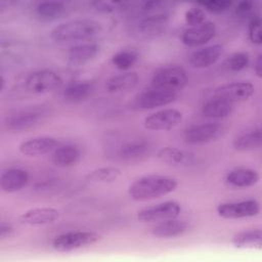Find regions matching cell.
Instances as JSON below:
<instances>
[{
	"instance_id": "cell-1",
	"label": "cell",
	"mask_w": 262,
	"mask_h": 262,
	"mask_svg": "<svg viewBox=\"0 0 262 262\" xmlns=\"http://www.w3.org/2000/svg\"><path fill=\"white\" fill-rule=\"evenodd\" d=\"M178 180L166 175H146L138 178L128 188V195L135 202H144L165 196L174 191Z\"/></svg>"
},
{
	"instance_id": "cell-2",
	"label": "cell",
	"mask_w": 262,
	"mask_h": 262,
	"mask_svg": "<svg viewBox=\"0 0 262 262\" xmlns=\"http://www.w3.org/2000/svg\"><path fill=\"white\" fill-rule=\"evenodd\" d=\"M101 31L98 21L90 18L71 19L55 26L50 32V38L58 44L86 41L97 36Z\"/></svg>"
},
{
	"instance_id": "cell-3",
	"label": "cell",
	"mask_w": 262,
	"mask_h": 262,
	"mask_svg": "<svg viewBox=\"0 0 262 262\" xmlns=\"http://www.w3.org/2000/svg\"><path fill=\"white\" fill-rule=\"evenodd\" d=\"M169 24V15L165 10L143 13L133 26V35L138 39L151 40L163 35Z\"/></svg>"
},
{
	"instance_id": "cell-4",
	"label": "cell",
	"mask_w": 262,
	"mask_h": 262,
	"mask_svg": "<svg viewBox=\"0 0 262 262\" xmlns=\"http://www.w3.org/2000/svg\"><path fill=\"white\" fill-rule=\"evenodd\" d=\"M100 239V235L95 231L90 230H76L68 231L56 235L52 242L51 247L54 251L60 253H68L77 251L94 245Z\"/></svg>"
},
{
	"instance_id": "cell-5",
	"label": "cell",
	"mask_w": 262,
	"mask_h": 262,
	"mask_svg": "<svg viewBox=\"0 0 262 262\" xmlns=\"http://www.w3.org/2000/svg\"><path fill=\"white\" fill-rule=\"evenodd\" d=\"M108 155L120 161L138 160L148 154L150 145L148 141L139 137L119 138L108 147Z\"/></svg>"
},
{
	"instance_id": "cell-6",
	"label": "cell",
	"mask_w": 262,
	"mask_h": 262,
	"mask_svg": "<svg viewBox=\"0 0 262 262\" xmlns=\"http://www.w3.org/2000/svg\"><path fill=\"white\" fill-rule=\"evenodd\" d=\"M188 81L186 71L178 66L165 67L157 71L151 78V86L155 89L175 92L183 89Z\"/></svg>"
},
{
	"instance_id": "cell-7",
	"label": "cell",
	"mask_w": 262,
	"mask_h": 262,
	"mask_svg": "<svg viewBox=\"0 0 262 262\" xmlns=\"http://www.w3.org/2000/svg\"><path fill=\"white\" fill-rule=\"evenodd\" d=\"M62 78L51 70H38L30 73L25 79L26 90L33 94H45L61 88Z\"/></svg>"
},
{
	"instance_id": "cell-8",
	"label": "cell",
	"mask_w": 262,
	"mask_h": 262,
	"mask_svg": "<svg viewBox=\"0 0 262 262\" xmlns=\"http://www.w3.org/2000/svg\"><path fill=\"white\" fill-rule=\"evenodd\" d=\"M180 212L181 207L177 202L167 201L138 211L137 220L142 223H158L175 219L180 215Z\"/></svg>"
},
{
	"instance_id": "cell-9",
	"label": "cell",
	"mask_w": 262,
	"mask_h": 262,
	"mask_svg": "<svg viewBox=\"0 0 262 262\" xmlns=\"http://www.w3.org/2000/svg\"><path fill=\"white\" fill-rule=\"evenodd\" d=\"M217 214L224 219H242L255 217L260 212V204L256 200L221 203L216 208Z\"/></svg>"
},
{
	"instance_id": "cell-10",
	"label": "cell",
	"mask_w": 262,
	"mask_h": 262,
	"mask_svg": "<svg viewBox=\"0 0 262 262\" xmlns=\"http://www.w3.org/2000/svg\"><path fill=\"white\" fill-rule=\"evenodd\" d=\"M183 120V115L176 108H164L149 114L143 120L145 129L152 131L171 130Z\"/></svg>"
},
{
	"instance_id": "cell-11",
	"label": "cell",
	"mask_w": 262,
	"mask_h": 262,
	"mask_svg": "<svg viewBox=\"0 0 262 262\" xmlns=\"http://www.w3.org/2000/svg\"><path fill=\"white\" fill-rule=\"evenodd\" d=\"M255 93V86L249 81L230 82L218 86L214 90V97L227 100L231 103L246 101Z\"/></svg>"
},
{
	"instance_id": "cell-12",
	"label": "cell",
	"mask_w": 262,
	"mask_h": 262,
	"mask_svg": "<svg viewBox=\"0 0 262 262\" xmlns=\"http://www.w3.org/2000/svg\"><path fill=\"white\" fill-rule=\"evenodd\" d=\"M222 132L223 128L219 124H200L186 129L183 134V139L188 144H203L217 139Z\"/></svg>"
},
{
	"instance_id": "cell-13",
	"label": "cell",
	"mask_w": 262,
	"mask_h": 262,
	"mask_svg": "<svg viewBox=\"0 0 262 262\" xmlns=\"http://www.w3.org/2000/svg\"><path fill=\"white\" fill-rule=\"evenodd\" d=\"M60 217V212L52 207H37L32 208L18 217L19 223L28 226H40L53 223Z\"/></svg>"
},
{
	"instance_id": "cell-14",
	"label": "cell",
	"mask_w": 262,
	"mask_h": 262,
	"mask_svg": "<svg viewBox=\"0 0 262 262\" xmlns=\"http://www.w3.org/2000/svg\"><path fill=\"white\" fill-rule=\"evenodd\" d=\"M216 34V25L205 21L199 26L189 27L181 35V42L189 47L201 46L208 43Z\"/></svg>"
},
{
	"instance_id": "cell-15",
	"label": "cell",
	"mask_w": 262,
	"mask_h": 262,
	"mask_svg": "<svg viewBox=\"0 0 262 262\" xmlns=\"http://www.w3.org/2000/svg\"><path fill=\"white\" fill-rule=\"evenodd\" d=\"M175 92L155 89L145 91L137 96L134 105L139 110H151L159 106H165L172 103L176 99Z\"/></svg>"
},
{
	"instance_id": "cell-16",
	"label": "cell",
	"mask_w": 262,
	"mask_h": 262,
	"mask_svg": "<svg viewBox=\"0 0 262 262\" xmlns=\"http://www.w3.org/2000/svg\"><path fill=\"white\" fill-rule=\"evenodd\" d=\"M59 145L56 138L51 136H36L24 140L18 145V150L24 156L40 157L53 151Z\"/></svg>"
},
{
	"instance_id": "cell-17",
	"label": "cell",
	"mask_w": 262,
	"mask_h": 262,
	"mask_svg": "<svg viewBox=\"0 0 262 262\" xmlns=\"http://www.w3.org/2000/svg\"><path fill=\"white\" fill-rule=\"evenodd\" d=\"M42 112L38 110H25L8 116L5 119L4 124L8 130L20 132L29 130L38 125L42 120Z\"/></svg>"
},
{
	"instance_id": "cell-18",
	"label": "cell",
	"mask_w": 262,
	"mask_h": 262,
	"mask_svg": "<svg viewBox=\"0 0 262 262\" xmlns=\"http://www.w3.org/2000/svg\"><path fill=\"white\" fill-rule=\"evenodd\" d=\"M29 173L20 168H11L4 171L0 177V187L2 191L12 193L19 191L29 182Z\"/></svg>"
},
{
	"instance_id": "cell-19",
	"label": "cell",
	"mask_w": 262,
	"mask_h": 262,
	"mask_svg": "<svg viewBox=\"0 0 262 262\" xmlns=\"http://www.w3.org/2000/svg\"><path fill=\"white\" fill-rule=\"evenodd\" d=\"M221 44H213L194 50L189 56L190 64L195 69H206L214 64L222 54Z\"/></svg>"
},
{
	"instance_id": "cell-20",
	"label": "cell",
	"mask_w": 262,
	"mask_h": 262,
	"mask_svg": "<svg viewBox=\"0 0 262 262\" xmlns=\"http://www.w3.org/2000/svg\"><path fill=\"white\" fill-rule=\"evenodd\" d=\"M188 229V223L184 220L169 219L158 222L150 229L154 236L158 238H171L183 234Z\"/></svg>"
},
{
	"instance_id": "cell-21",
	"label": "cell",
	"mask_w": 262,
	"mask_h": 262,
	"mask_svg": "<svg viewBox=\"0 0 262 262\" xmlns=\"http://www.w3.org/2000/svg\"><path fill=\"white\" fill-rule=\"evenodd\" d=\"M259 173L250 168H236L225 175V181L229 185L238 188L254 186L259 182Z\"/></svg>"
},
{
	"instance_id": "cell-22",
	"label": "cell",
	"mask_w": 262,
	"mask_h": 262,
	"mask_svg": "<svg viewBox=\"0 0 262 262\" xmlns=\"http://www.w3.org/2000/svg\"><path fill=\"white\" fill-rule=\"evenodd\" d=\"M138 82L139 76L136 72H125L107 79L104 83V88L108 93H120L133 89Z\"/></svg>"
},
{
	"instance_id": "cell-23",
	"label": "cell",
	"mask_w": 262,
	"mask_h": 262,
	"mask_svg": "<svg viewBox=\"0 0 262 262\" xmlns=\"http://www.w3.org/2000/svg\"><path fill=\"white\" fill-rule=\"evenodd\" d=\"M81 159V150L75 144L58 145L52 152L51 161L54 165L60 168L71 167L76 165Z\"/></svg>"
},
{
	"instance_id": "cell-24",
	"label": "cell",
	"mask_w": 262,
	"mask_h": 262,
	"mask_svg": "<svg viewBox=\"0 0 262 262\" xmlns=\"http://www.w3.org/2000/svg\"><path fill=\"white\" fill-rule=\"evenodd\" d=\"M157 158L162 163L170 166H186L192 163V155L173 146H166L157 152Z\"/></svg>"
},
{
	"instance_id": "cell-25",
	"label": "cell",
	"mask_w": 262,
	"mask_h": 262,
	"mask_svg": "<svg viewBox=\"0 0 262 262\" xmlns=\"http://www.w3.org/2000/svg\"><path fill=\"white\" fill-rule=\"evenodd\" d=\"M231 244L237 249H256L262 248V231L259 228L244 230L232 236Z\"/></svg>"
},
{
	"instance_id": "cell-26",
	"label": "cell",
	"mask_w": 262,
	"mask_h": 262,
	"mask_svg": "<svg viewBox=\"0 0 262 262\" xmlns=\"http://www.w3.org/2000/svg\"><path fill=\"white\" fill-rule=\"evenodd\" d=\"M99 51V46L95 43H82L71 46L68 51L69 60L74 64L85 63L94 58Z\"/></svg>"
},
{
	"instance_id": "cell-27",
	"label": "cell",
	"mask_w": 262,
	"mask_h": 262,
	"mask_svg": "<svg viewBox=\"0 0 262 262\" xmlns=\"http://www.w3.org/2000/svg\"><path fill=\"white\" fill-rule=\"evenodd\" d=\"M233 112V103L214 97L207 101L202 107V114L209 119H223L231 115Z\"/></svg>"
},
{
	"instance_id": "cell-28",
	"label": "cell",
	"mask_w": 262,
	"mask_h": 262,
	"mask_svg": "<svg viewBox=\"0 0 262 262\" xmlns=\"http://www.w3.org/2000/svg\"><path fill=\"white\" fill-rule=\"evenodd\" d=\"M92 92V84L88 80H77L68 84L63 90V97L70 102H80Z\"/></svg>"
},
{
	"instance_id": "cell-29",
	"label": "cell",
	"mask_w": 262,
	"mask_h": 262,
	"mask_svg": "<svg viewBox=\"0 0 262 262\" xmlns=\"http://www.w3.org/2000/svg\"><path fill=\"white\" fill-rule=\"evenodd\" d=\"M262 143V131L260 128L237 135L232 142V146L237 151H251L257 149Z\"/></svg>"
},
{
	"instance_id": "cell-30",
	"label": "cell",
	"mask_w": 262,
	"mask_h": 262,
	"mask_svg": "<svg viewBox=\"0 0 262 262\" xmlns=\"http://www.w3.org/2000/svg\"><path fill=\"white\" fill-rule=\"evenodd\" d=\"M121 175H122V171L120 168L115 166H106V167L96 168L90 171L86 175L85 180L88 183H92V184L111 183L116 181Z\"/></svg>"
},
{
	"instance_id": "cell-31",
	"label": "cell",
	"mask_w": 262,
	"mask_h": 262,
	"mask_svg": "<svg viewBox=\"0 0 262 262\" xmlns=\"http://www.w3.org/2000/svg\"><path fill=\"white\" fill-rule=\"evenodd\" d=\"M66 11V6L59 1L41 2L36 7V15L42 21H51L59 18Z\"/></svg>"
},
{
	"instance_id": "cell-32",
	"label": "cell",
	"mask_w": 262,
	"mask_h": 262,
	"mask_svg": "<svg viewBox=\"0 0 262 262\" xmlns=\"http://www.w3.org/2000/svg\"><path fill=\"white\" fill-rule=\"evenodd\" d=\"M137 59L138 54L136 51L131 49H124L116 52L112 56V63L121 71H127L134 66Z\"/></svg>"
},
{
	"instance_id": "cell-33",
	"label": "cell",
	"mask_w": 262,
	"mask_h": 262,
	"mask_svg": "<svg viewBox=\"0 0 262 262\" xmlns=\"http://www.w3.org/2000/svg\"><path fill=\"white\" fill-rule=\"evenodd\" d=\"M250 63V55L247 52H235L231 54L226 62L225 66L227 67L228 70L232 72H239L246 69Z\"/></svg>"
},
{
	"instance_id": "cell-34",
	"label": "cell",
	"mask_w": 262,
	"mask_h": 262,
	"mask_svg": "<svg viewBox=\"0 0 262 262\" xmlns=\"http://www.w3.org/2000/svg\"><path fill=\"white\" fill-rule=\"evenodd\" d=\"M184 19H185V23L190 27L199 26L206 21V12L202 7L194 6L189 8L185 12Z\"/></svg>"
},
{
	"instance_id": "cell-35",
	"label": "cell",
	"mask_w": 262,
	"mask_h": 262,
	"mask_svg": "<svg viewBox=\"0 0 262 262\" xmlns=\"http://www.w3.org/2000/svg\"><path fill=\"white\" fill-rule=\"evenodd\" d=\"M206 10L213 13H221L226 11L232 4L231 1L227 0H209V1H201L199 2Z\"/></svg>"
},
{
	"instance_id": "cell-36",
	"label": "cell",
	"mask_w": 262,
	"mask_h": 262,
	"mask_svg": "<svg viewBox=\"0 0 262 262\" xmlns=\"http://www.w3.org/2000/svg\"><path fill=\"white\" fill-rule=\"evenodd\" d=\"M249 38L254 44L260 45L262 43V31H261V18L254 16L248 26Z\"/></svg>"
},
{
	"instance_id": "cell-37",
	"label": "cell",
	"mask_w": 262,
	"mask_h": 262,
	"mask_svg": "<svg viewBox=\"0 0 262 262\" xmlns=\"http://www.w3.org/2000/svg\"><path fill=\"white\" fill-rule=\"evenodd\" d=\"M91 5L100 12L103 13H111L114 12L122 7H124L125 3L118 2V1H93L91 2Z\"/></svg>"
},
{
	"instance_id": "cell-38",
	"label": "cell",
	"mask_w": 262,
	"mask_h": 262,
	"mask_svg": "<svg viewBox=\"0 0 262 262\" xmlns=\"http://www.w3.org/2000/svg\"><path fill=\"white\" fill-rule=\"evenodd\" d=\"M253 9V2L251 1H241L235 7V13L241 16L248 15Z\"/></svg>"
},
{
	"instance_id": "cell-39",
	"label": "cell",
	"mask_w": 262,
	"mask_h": 262,
	"mask_svg": "<svg viewBox=\"0 0 262 262\" xmlns=\"http://www.w3.org/2000/svg\"><path fill=\"white\" fill-rule=\"evenodd\" d=\"M13 232H14V228L10 223L4 222V221L1 222V224H0V237L2 239L10 237L13 234Z\"/></svg>"
},
{
	"instance_id": "cell-40",
	"label": "cell",
	"mask_w": 262,
	"mask_h": 262,
	"mask_svg": "<svg viewBox=\"0 0 262 262\" xmlns=\"http://www.w3.org/2000/svg\"><path fill=\"white\" fill-rule=\"evenodd\" d=\"M254 71L259 78L262 77V54H259L257 56L254 62Z\"/></svg>"
},
{
	"instance_id": "cell-41",
	"label": "cell",
	"mask_w": 262,
	"mask_h": 262,
	"mask_svg": "<svg viewBox=\"0 0 262 262\" xmlns=\"http://www.w3.org/2000/svg\"><path fill=\"white\" fill-rule=\"evenodd\" d=\"M4 84H5V80H4L3 76H1V90L4 89Z\"/></svg>"
}]
</instances>
